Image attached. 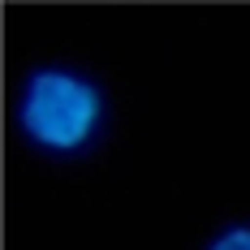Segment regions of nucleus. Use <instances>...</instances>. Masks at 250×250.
<instances>
[{
  "mask_svg": "<svg viewBox=\"0 0 250 250\" xmlns=\"http://www.w3.org/2000/svg\"><path fill=\"white\" fill-rule=\"evenodd\" d=\"M13 121L22 138L43 155H78L104 134L108 95L78 65H35L18 86Z\"/></svg>",
  "mask_w": 250,
  "mask_h": 250,
  "instance_id": "nucleus-1",
  "label": "nucleus"
},
{
  "mask_svg": "<svg viewBox=\"0 0 250 250\" xmlns=\"http://www.w3.org/2000/svg\"><path fill=\"white\" fill-rule=\"evenodd\" d=\"M203 250H250V225H225Z\"/></svg>",
  "mask_w": 250,
  "mask_h": 250,
  "instance_id": "nucleus-2",
  "label": "nucleus"
}]
</instances>
